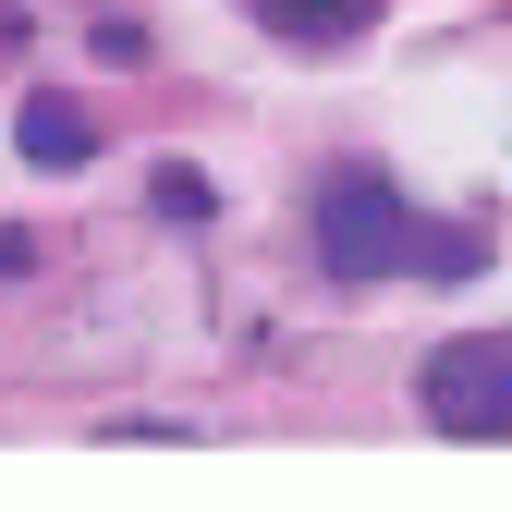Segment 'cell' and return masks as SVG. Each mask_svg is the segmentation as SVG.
Instances as JSON below:
<instances>
[{"mask_svg": "<svg viewBox=\"0 0 512 512\" xmlns=\"http://www.w3.org/2000/svg\"><path fill=\"white\" fill-rule=\"evenodd\" d=\"M305 232H317V269H330V281H403L427 256V220L403 208L391 171H330L317 208H305Z\"/></svg>", "mask_w": 512, "mask_h": 512, "instance_id": "cell-1", "label": "cell"}, {"mask_svg": "<svg viewBox=\"0 0 512 512\" xmlns=\"http://www.w3.org/2000/svg\"><path fill=\"white\" fill-rule=\"evenodd\" d=\"M415 403L439 439H512V330H452L415 366Z\"/></svg>", "mask_w": 512, "mask_h": 512, "instance_id": "cell-2", "label": "cell"}, {"mask_svg": "<svg viewBox=\"0 0 512 512\" xmlns=\"http://www.w3.org/2000/svg\"><path fill=\"white\" fill-rule=\"evenodd\" d=\"M13 147H25L37 171H86V159H98V122H86L74 98H25V110H13Z\"/></svg>", "mask_w": 512, "mask_h": 512, "instance_id": "cell-3", "label": "cell"}, {"mask_svg": "<svg viewBox=\"0 0 512 512\" xmlns=\"http://www.w3.org/2000/svg\"><path fill=\"white\" fill-rule=\"evenodd\" d=\"M256 13H269L293 49H342V37H366V25H378V0H256Z\"/></svg>", "mask_w": 512, "mask_h": 512, "instance_id": "cell-4", "label": "cell"}, {"mask_svg": "<svg viewBox=\"0 0 512 512\" xmlns=\"http://www.w3.org/2000/svg\"><path fill=\"white\" fill-rule=\"evenodd\" d=\"M147 196H159V220H208V171H159Z\"/></svg>", "mask_w": 512, "mask_h": 512, "instance_id": "cell-5", "label": "cell"}]
</instances>
